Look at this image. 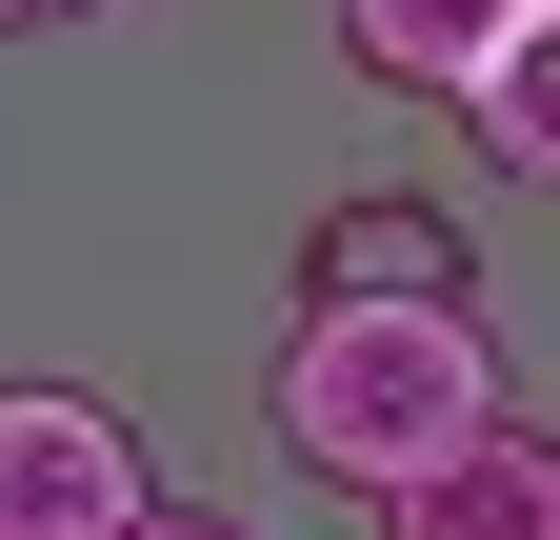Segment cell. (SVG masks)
Listing matches in <instances>:
<instances>
[{"label": "cell", "instance_id": "cell-1", "mask_svg": "<svg viewBox=\"0 0 560 540\" xmlns=\"http://www.w3.org/2000/svg\"><path fill=\"white\" fill-rule=\"evenodd\" d=\"M501 421V341L480 301H301L280 320V460L340 501H400L420 460H460Z\"/></svg>", "mask_w": 560, "mask_h": 540}, {"label": "cell", "instance_id": "cell-2", "mask_svg": "<svg viewBox=\"0 0 560 540\" xmlns=\"http://www.w3.org/2000/svg\"><path fill=\"white\" fill-rule=\"evenodd\" d=\"M140 501H161V460H140L120 400H81V380H0V540H120Z\"/></svg>", "mask_w": 560, "mask_h": 540}, {"label": "cell", "instance_id": "cell-3", "mask_svg": "<svg viewBox=\"0 0 560 540\" xmlns=\"http://www.w3.org/2000/svg\"><path fill=\"white\" fill-rule=\"evenodd\" d=\"M381 540H560V421H480L460 460H420V481L381 501Z\"/></svg>", "mask_w": 560, "mask_h": 540}, {"label": "cell", "instance_id": "cell-4", "mask_svg": "<svg viewBox=\"0 0 560 540\" xmlns=\"http://www.w3.org/2000/svg\"><path fill=\"white\" fill-rule=\"evenodd\" d=\"M301 301H480V240L441 221V200H320Z\"/></svg>", "mask_w": 560, "mask_h": 540}, {"label": "cell", "instance_id": "cell-5", "mask_svg": "<svg viewBox=\"0 0 560 540\" xmlns=\"http://www.w3.org/2000/svg\"><path fill=\"white\" fill-rule=\"evenodd\" d=\"M521 21H540V0H340V60L400 81V101H480L521 60Z\"/></svg>", "mask_w": 560, "mask_h": 540}, {"label": "cell", "instance_id": "cell-6", "mask_svg": "<svg viewBox=\"0 0 560 540\" xmlns=\"http://www.w3.org/2000/svg\"><path fill=\"white\" fill-rule=\"evenodd\" d=\"M460 120H480V141H501L521 180H560V0H540V21H521V60H501V81H480Z\"/></svg>", "mask_w": 560, "mask_h": 540}, {"label": "cell", "instance_id": "cell-7", "mask_svg": "<svg viewBox=\"0 0 560 540\" xmlns=\"http://www.w3.org/2000/svg\"><path fill=\"white\" fill-rule=\"evenodd\" d=\"M120 540H260V520H221V501H140Z\"/></svg>", "mask_w": 560, "mask_h": 540}, {"label": "cell", "instance_id": "cell-8", "mask_svg": "<svg viewBox=\"0 0 560 540\" xmlns=\"http://www.w3.org/2000/svg\"><path fill=\"white\" fill-rule=\"evenodd\" d=\"M0 21H101V0H0Z\"/></svg>", "mask_w": 560, "mask_h": 540}]
</instances>
